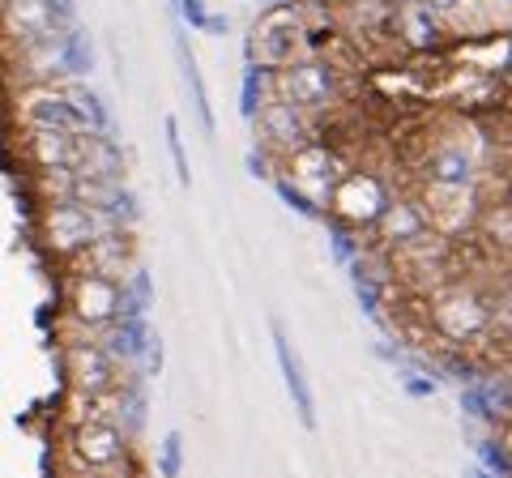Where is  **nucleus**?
Returning a JSON list of instances; mask_svg holds the SVG:
<instances>
[{
  "label": "nucleus",
  "instance_id": "15",
  "mask_svg": "<svg viewBox=\"0 0 512 478\" xmlns=\"http://www.w3.org/2000/svg\"><path fill=\"white\" fill-rule=\"evenodd\" d=\"M274 350H278V368H282V380H286V393H291V402H295L299 423L308 427V432H316V393H312L308 372H303V359L295 355V346L282 333V325H274Z\"/></svg>",
  "mask_w": 512,
  "mask_h": 478
},
{
  "label": "nucleus",
  "instance_id": "23",
  "mask_svg": "<svg viewBox=\"0 0 512 478\" xmlns=\"http://www.w3.org/2000/svg\"><path fill=\"white\" fill-rule=\"evenodd\" d=\"M500 440L508 444V453H512V414H504V419H500Z\"/></svg>",
  "mask_w": 512,
  "mask_h": 478
},
{
  "label": "nucleus",
  "instance_id": "9",
  "mask_svg": "<svg viewBox=\"0 0 512 478\" xmlns=\"http://www.w3.org/2000/svg\"><path fill=\"white\" fill-rule=\"evenodd\" d=\"M286 180L308 201H325L333 193V184L342 180V163L338 154L329 146H320V141H303L299 150L286 154Z\"/></svg>",
  "mask_w": 512,
  "mask_h": 478
},
{
  "label": "nucleus",
  "instance_id": "12",
  "mask_svg": "<svg viewBox=\"0 0 512 478\" xmlns=\"http://www.w3.org/2000/svg\"><path fill=\"white\" fill-rule=\"evenodd\" d=\"M478 175V146H466V137H440L423 158L427 184H474Z\"/></svg>",
  "mask_w": 512,
  "mask_h": 478
},
{
  "label": "nucleus",
  "instance_id": "13",
  "mask_svg": "<svg viewBox=\"0 0 512 478\" xmlns=\"http://www.w3.org/2000/svg\"><path fill=\"white\" fill-rule=\"evenodd\" d=\"M256 133H261L269 146L291 154V150H299L303 141H308V111L274 94V99L261 103V111H256Z\"/></svg>",
  "mask_w": 512,
  "mask_h": 478
},
{
  "label": "nucleus",
  "instance_id": "11",
  "mask_svg": "<svg viewBox=\"0 0 512 478\" xmlns=\"http://www.w3.org/2000/svg\"><path fill=\"white\" fill-rule=\"evenodd\" d=\"M423 205L431 218V231L440 235H461L466 227H474L478 218V193L474 184H427L423 188Z\"/></svg>",
  "mask_w": 512,
  "mask_h": 478
},
{
  "label": "nucleus",
  "instance_id": "18",
  "mask_svg": "<svg viewBox=\"0 0 512 478\" xmlns=\"http://www.w3.org/2000/svg\"><path fill=\"white\" fill-rule=\"evenodd\" d=\"M111 355H116L124 368H133L137 359H146V355H154V346H150V333H146V321L141 316H120L116 325H107V329H99L94 333Z\"/></svg>",
  "mask_w": 512,
  "mask_h": 478
},
{
  "label": "nucleus",
  "instance_id": "8",
  "mask_svg": "<svg viewBox=\"0 0 512 478\" xmlns=\"http://www.w3.org/2000/svg\"><path fill=\"white\" fill-rule=\"evenodd\" d=\"M274 94L303 107V111H320V107L333 103V94H338V73H333V65H325V60L299 56L274 73Z\"/></svg>",
  "mask_w": 512,
  "mask_h": 478
},
{
  "label": "nucleus",
  "instance_id": "26",
  "mask_svg": "<svg viewBox=\"0 0 512 478\" xmlns=\"http://www.w3.org/2000/svg\"><path fill=\"white\" fill-rule=\"evenodd\" d=\"M94 478H133V474H120V470H111V474H94Z\"/></svg>",
  "mask_w": 512,
  "mask_h": 478
},
{
  "label": "nucleus",
  "instance_id": "1",
  "mask_svg": "<svg viewBox=\"0 0 512 478\" xmlns=\"http://www.w3.org/2000/svg\"><path fill=\"white\" fill-rule=\"evenodd\" d=\"M18 120L26 129H69V133L103 129L99 99L69 82H35L30 90H22Z\"/></svg>",
  "mask_w": 512,
  "mask_h": 478
},
{
  "label": "nucleus",
  "instance_id": "4",
  "mask_svg": "<svg viewBox=\"0 0 512 478\" xmlns=\"http://www.w3.org/2000/svg\"><path fill=\"white\" fill-rule=\"evenodd\" d=\"M64 376H69L73 393L82 397H116L128 389V368L94 333L64 342Z\"/></svg>",
  "mask_w": 512,
  "mask_h": 478
},
{
  "label": "nucleus",
  "instance_id": "6",
  "mask_svg": "<svg viewBox=\"0 0 512 478\" xmlns=\"http://www.w3.org/2000/svg\"><path fill=\"white\" fill-rule=\"evenodd\" d=\"M69 457L86 474H111L128 461V432L116 419H77L69 427Z\"/></svg>",
  "mask_w": 512,
  "mask_h": 478
},
{
  "label": "nucleus",
  "instance_id": "24",
  "mask_svg": "<svg viewBox=\"0 0 512 478\" xmlns=\"http://www.w3.org/2000/svg\"><path fill=\"white\" fill-rule=\"evenodd\" d=\"M461 478H500V474H491L487 466H470L466 474H461Z\"/></svg>",
  "mask_w": 512,
  "mask_h": 478
},
{
  "label": "nucleus",
  "instance_id": "5",
  "mask_svg": "<svg viewBox=\"0 0 512 478\" xmlns=\"http://www.w3.org/2000/svg\"><path fill=\"white\" fill-rule=\"evenodd\" d=\"M69 316L86 333H99L107 325H116L120 316H128V282L90 274V269H73L69 278Z\"/></svg>",
  "mask_w": 512,
  "mask_h": 478
},
{
  "label": "nucleus",
  "instance_id": "7",
  "mask_svg": "<svg viewBox=\"0 0 512 478\" xmlns=\"http://www.w3.org/2000/svg\"><path fill=\"white\" fill-rule=\"evenodd\" d=\"M389 201H393V193L372 171H342V180L333 184V193L325 197L329 210L342 222H350V227H376Z\"/></svg>",
  "mask_w": 512,
  "mask_h": 478
},
{
  "label": "nucleus",
  "instance_id": "17",
  "mask_svg": "<svg viewBox=\"0 0 512 478\" xmlns=\"http://www.w3.org/2000/svg\"><path fill=\"white\" fill-rule=\"evenodd\" d=\"M73 269H90V274H107V278H133L137 274V265H133V244L120 235V231H111L103 239H94L90 248H82L73 257Z\"/></svg>",
  "mask_w": 512,
  "mask_h": 478
},
{
  "label": "nucleus",
  "instance_id": "14",
  "mask_svg": "<svg viewBox=\"0 0 512 478\" xmlns=\"http://www.w3.org/2000/svg\"><path fill=\"white\" fill-rule=\"evenodd\" d=\"M440 18L444 13H436L427 0H406V5L393 9V35H397V43H406L410 52H431V47L444 39Z\"/></svg>",
  "mask_w": 512,
  "mask_h": 478
},
{
  "label": "nucleus",
  "instance_id": "3",
  "mask_svg": "<svg viewBox=\"0 0 512 478\" xmlns=\"http://www.w3.org/2000/svg\"><path fill=\"white\" fill-rule=\"evenodd\" d=\"M120 222L124 218L116 210H99V205H86V201H47L43 235L60 257H77V252L90 248L94 239L120 231Z\"/></svg>",
  "mask_w": 512,
  "mask_h": 478
},
{
  "label": "nucleus",
  "instance_id": "21",
  "mask_svg": "<svg viewBox=\"0 0 512 478\" xmlns=\"http://www.w3.org/2000/svg\"><path fill=\"white\" fill-rule=\"evenodd\" d=\"M483 222H487V231L495 235V244L512 248V205H500V210H491Z\"/></svg>",
  "mask_w": 512,
  "mask_h": 478
},
{
  "label": "nucleus",
  "instance_id": "19",
  "mask_svg": "<svg viewBox=\"0 0 512 478\" xmlns=\"http://www.w3.org/2000/svg\"><path fill=\"white\" fill-rule=\"evenodd\" d=\"M474 449H478V466H487L500 478H512V453H508L504 440H478Z\"/></svg>",
  "mask_w": 512,
  "mask_h": 478
},
{
  "label": "nucleus",
  "instance_id": "10",
  "mask_svg": "<svg viewBox=\"0 0 512 478\" xmlns=\"http://www.w3.org/2000/svg\"><path fill=\"white\" fill-rule=\"evenodd\" d=\"M299 43H303V18L295 9H274L265 13L252 30V56L261 60L265 69H282L299 60Z\"/></svg>",
  "mask_w": 512,
  "mask_h": 478
},
{
  "label": "nucleus",
  "instance_id": "16",
  "mask_svg": "<svg viewBox=\"0 0 512 478\" xmlns=\"http://www.w3.org/2000/svg\"><path fill=\"white\" fill-rule=\"evenodd\" d=\"M427 231H431L427 205L410 201V197H393L389 205H384L380 222H376V235L384 239V244H393V248H406V244H414V239L427 235Z\"/></svg>",
  "mask_w": 512,
  "mask_h": 478
},
{
  "label": "nucleus",
  "instance_id": "22",
  "mask_svg": "<svg viewBox=\"0 0 512 478\" xmlns=\"http://www.w3.org/2000/svg\"><path fill=\"white\" fill-rule=\"evenodd\" d=\"M402 389L410 397H431V393H436V380L423 376V372H402Z\"/></svg>",
  "mask_w": 512,
  "mask_h": 478
},
{
  "label": "nucleus",
  "instance_id": "20",
  "mask_svg": "<svg viewBox=\"0 0 512 478\" xmlns=\"http://www.w3.org/2000/svg\"><path fill=\"white\" fill-rule=\"evenodd\" d=\"M184 474V436L167 432L163 449H158V478H180Z\"/></svg>",
  "mask_w": 512,
  "mask_h": 478
},
{
  "label": "nucleus",
  "instance_id": "2",
  "mask_svg": "<svg viewBox=\"0 0 512 478\" xmlns=\"http://www.w3.org/2000/svg\"><path fill=\"white\" fill-rule=\"evenodd\" d=\"M491 321H495V312L474 286H461V282L436 286L431 299H427V325L453 346L478 342L491 329Z\"/></svg>",
  "mask_w": 512,
  "mask_h": 478
},
{
  "label": "nucleus",
  "instance_id": "25",
  "mask_svg": "<svg viewBox=\"0 0 512 478\" xmlns=\"http://www.w3.org/2000/svg\"><path fill=\"white\" fill-rule=\"evenodd\" d=\"M427 5H431V9H436V13H448V9H453V5H457V0H427Z\"/></svg>",
  "mask_w": 512,
  "mask_h": 478
}]
</instances>
